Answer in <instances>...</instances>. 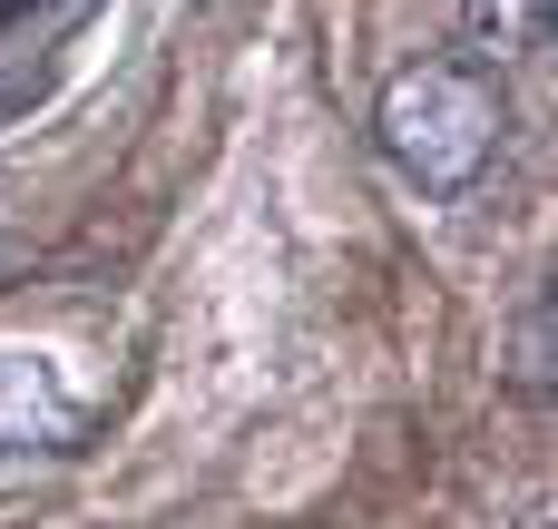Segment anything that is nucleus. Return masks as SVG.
Instances as JSON below:
<instances>
[{
  "label": "nucleus",
  "mask_w": 558,
  "mask_h": 529,
  "mask_svg": "<svg viewBox=\"0 0 558 529\" xmlns=\"http://www.w3.org/2000/svg\"><path fill=\"white\" fill-rule=\"evenodd\" d=\"M78 442V393L49 353H0V461H39Z\"/></svg>",
  "instance_id": "2"
},
{
  "label": "nucleus",
  "mask_w": 558,
  "mask_h": 529,
  "mask_svg": "<svg viewBox=\"0 0 558 529\" xmlns=\"http://www.w3.org/2000/svg\"><path fill=\"white\" fill-rule=\"evenodd\" d=\"M373 128H383V157H392L422 196H471V187L500 167L510 108H500V88H490L471 59H412V69H392Z\"/></svg>",
  "instance_id": "1"
},
{
  "label": "nucleus",
  "mask_w": 558,
  "mask_h": 529,
  "mask_svg": "<svg viewBox=\"0 0 558 529\" xmlns=\"http://www.w3.org/2000/svg\"><path fill=\"white\" fill-rule=\"evenodd\" d=\"M520 383H530V393L549 383V294L530 304V363H520Z\"/></svg>",
  "instance_id": "4"
},
{
  "label": "nucleus",
  "mask_w": 558,
  "mask_h": 529,
  "mask_svg": "<svg viewBox=\"0 0 558 529\" xmlns=\"http://www.w3.org/2000/svg\"><path fill=\"white\" fill-rule=\"evenodd\" d=\"M39 10H69V0H0V29H29Z\"/></svg>",
  "instance_id": "5"
},
{
  "label": "nucleus",
  "mask_w": 558,
  "mask_h": 529,
  "mask_svg": "<svg viewBox=\"0 0 558 529\" xmlns=\"http://www.w3.org/2000/svg\"><path fill=\"white\" fill-rule=\"evenodd\" d=\"M549 10H558V0H461L481 59H530V49L549 39Z\"/></svg>",
  "instance_id": "3"
}]
</instances>
